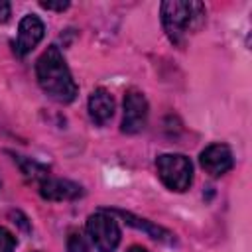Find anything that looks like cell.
Wrapping results in <instances>:
<instances>
[{
	"label": "cell",
	"mask_w": 252,
	"mask_h": 252,
	"mask_svg": "<svg viewBox=\"0 0 252 252\" xmlns=\"http://www.w3.org/2000/svg\"><path fill=\"white\" fill-rule=\"evenodd\" d=\"M14 161L20 165L22 173H24L28 179H32V181H39V183H41L43 179L49 177V169H47L45 165L37 163V161L32 159V158H24V156H16V154H14Z\"/></svg>",
	"instance_id": "8fae6325"
},
{
	"label": "cell",
	"mask_w": 252,
	"mask_h": 252,
	"mask_svg": "<svg viewBox=\"0 0 252 252\" xmlns=\"http://www.w3.org/2000/svg\"><path fill=\"white\" fill-rule=\"evenodd\" d=\"M126 252H148L146 248H142V246H130Z\"/></svg>",
	"instance_id": "2e32d148"
},
{
	"label": "cell",
	"mask_w": 252,
	"mask_h": 252,
	"mask_svg": "<svg viewBox=\"0 0 252 252\" xmlns=\"http://www.w3.org/2000/svg\"><path fill=\"white\" fill-rule=\"evenodd\" d=\"M87 234L98 252H114L120 244V226L106 211L94 213L87 219Z\"/></svg>",
	"instance_id": "277c9868"
},
{
	"label": "cell",
	"mask_w": 252,
	"mask_h": 252,
	"mask_svg": "<svg viewBox=\"0 0 252 252\" xmlns=\"http://www.w3.org/2000/svg\"><path fill=\"white\" fill-rule=\"evenodd\" d=\"M158 175L161 183L177 193H183L189 189L193 181V165L191 159L183 154H161L156 159Z\"/></svg>",
	"instance_id": "3957f363"
},
{
	"label": "cell",
	"mask_w": 252,
	"mask_h": 252,
	"mask_svg": "<svg viewBox=\"0 0 252 252\" xmlns=\"http://www.w3.org/2000/svg\"><path fill=\"white\" fill-rule=\"evenodd\" d=\"M67 252H91L87 238L79 230H71L67 236Z\"/></svg>",
	"instance_id": "7c38bea8"
},
{
	"label": "cell",
	"mask_w": 252,
	"mask_h": 252,
	"mask_svg": "<svg viewBox=\"0 0 252 252\" xmlns=\"http://www.w3.org/2000/svg\"><path fill=\"white\" fill-rule=\"evenodd\" d=\"M14 248H16V236L8 228L0 226V252H14Z\"/></svg>",
	"instance_id": "4fadbf2b"
},
{
	"label": "cell",
	"mask_w": 252,
	"mask_h": 252,
	"mask_svg": "<svg viewBox=\"0 0 252 252\" xmlns=\"http://www.w3.org/2000/svg\"><path fill=\"white\" fill-rule=\"evenodd\" d=\"M43 32H45L43 22H41L37 16H33V14L24 16L22 22H20V28H18V39H16V43H14L16 55H20V57L28 55V53L41 41Z\"/></svg>",
	"instance_id": "52a82bcc"
},
{
	"label": "cell",
	"mask_w": 252,
	"mask_h": 252,
	"mask_svg": "<svg viewBox=\"0 0 252 252\" xmlns=\"http://www.w3.org/2000/svg\"><path fill=\"white\" fill-rule=\"evenodd\" d=\"M35 75L41 91L57 100V102H71L77 96V83L63 59V53L57 45H49L35 63Z\"/></svg>",
	"instance_id": "6da1fadb"
},
{
	"label": "cell",
	"mask_w": 252,
	"mask_h": 252,
	"mask_svg": "<svg viewBox=\"0 0 252 252\" xmlns=\"http://www.w3.org/2000/svg\"><path fill=\"white\" fill-rule=\"evenodd\" d=\"M148 122V100L142 91L128 89L124 94V116L120 130L124 134H138Z\"/></svg>",
	"instance_id": "5b68a950"
},
{
	"label": "cell",
	"mask_w": 252,
	"mask_h": 252,
	"mask_svg": "<svg viewBox=\"0 0 252 252\" xmlns=\"http://www.w3.org/2000/svg\"><path fill=\"white\" fill-rule=\"evenodd\" d=\"M39 195L47 201H73L83 195V187L69 179L47 177L39 183Z\"/></svg>",
	"instance_id": "ba28073f"
},
{
	"label": "cell",
	"mask_w": 252,
	"mask_h": 252,
	"mask_svg": "<svg viewBox=\"0 0 252 252\" xmlns=\"http://www.w3.org/2000/svg\"><path fill=\"white\" fill-rule=\"evenodd\" d=\"M199 161H201V167L213 175V177H220L224 173H228L234 165V158H232V152L226 144H211L207 146L201 156H199Z\"/></svg>",
	"instance_id": "8992f818"
},
{
	"label": "cell",
	"mask_w": 252,
	"mask_h": 252,
	"mask_svg": "<svg viewBox=\"0 0 252 252\" xmlns=\"http://www.w3.org/2000/svg\"><path fill=\"white\" fill-rule=\"evenodd\" d=\"M106 213L122 217V219L126 220V224H130V226H134V228H138V230H144L148 236H152V238H156V240H159V242H167V244H173V242H175V234H173V232H169V230L163 228V226L154 224V222L148 220V219H140V217H136V215H132V213H128V211H120V209H112V211H106Z\"/></svg>",
	"instance_id": "30bf717a"
},
{
	"label": "cell",
	"mask_w": 252,
	"mask_h": 252,
	"mask_svg": "<svg viewBox=\"0 0 252 252\" xmlns=\"http://www.w3.org/2000/svg\"><path fill=\"white\" fill-rule=\"evenodd\" d=\"M8 18H10V4L0 0V24H4Z\"/></svg>",
	"instance_id": "9a60e30c"
},
{
	"label": "cell",
	"mask_w": 252,
	"mask_h": 252,
	"mask_svg": "<svg viewBox=\"0 0 252 252\" xmlns=\"http://www.w3.org/2000/svg\"><path fill=\"white\" fill-rule=\"evenodd\" d=\"M205 6L201 2L167 0L161 2V24L171 43L183 45L189 33H195L205 24Z\"/></svg>",
	"instance_id": "7a4b0ae2"
},
{
	"label": "cell",
	"mask_w": 252,
	"mask_h": 252,
	"mask_svg": "<svg viewBox=\"0 0 252 252\" xmlns=\"http://www.w3.org/2000/svg\"><path fill=\"white\" fill-rule=\"evenodd\" d=\"M39 6L45 8V10H57V12H63V10L69 8V2H67V0H65V2H63V0H61V2H43V0H41Z\"/></svg>",
	"instance_id": "5bb4252c"
},
{
	"label": "cell",
	"mask_w": 252,
	"mask_h": 252,
	"mask_svg": "<svg viewBox=\"0 0 252 252\" xmlns=\"http://www.w3.org/2000/svg\"><path fill=\"white\" fill-rule=\"evenodd\" d=\"M89 114H91V120L96 126H104V124L110 122V118L114 114V98L106 89L98 87L91 93V96H89Z\"/></svg>",
	"instance_id": "9c48e42d"
}]
</instances>
